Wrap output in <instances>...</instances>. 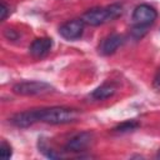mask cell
I'll list each match as a JSON object with an SVG mask.
<instances>
[{
    "mask_svg": "<svg viewBox=\"0 0 160 160\" xmlns=\"http://www.w3.org/2000/svg\"><path fill=\"white\" fill-rule=\"evenodd\" d=\"M115 91H116V88L112 84H102L91 92V98L95 100H105L112 96Z\"/></svg>",
    "mask_w": 160,
    "mask_h": 160,
    "instance_id": "cell-10",
    "label": "cell"
},
{
    "mask_svg": "<svg viewBox=\"0 0 160 160\" xmlns=\"http://www.w3.org/2000/svg\"><path fill=\"white\" fill-rule=\"evenodd\" d=\"M52 48V39L50 38H38L35 39L30 46H29V52L32 58L35 59H41L46 56Z\"/></svg>",
    "mask_w": 160,
    "mask_h": 160,
    "instance_id": "cell-7",
    "label": "cell"
},
{
    "mask_svg": "<svg viewBox=\"0 0 160 160\" xmlns=\"http://www.w3.org/2000/svg\"><path fill=\"white\" fill-rule=\"evenodd\" d=\"M139 128V122L135 121V120H128V121H124L121 124H119L116 128H114V131L115 132H129V131H132L135 129Z\"/></svg>",
    "mask_w": 160,
    "mask_h": 160,
    "instance_id": "cell-11",
    "label": "cell"
},
{
    "mask_svg": "<svg viewBox=\"0 0 160 160\" xmlns=\"http://www.w3.org/2000/svg\"><path fill=\"white\" fill-rule=\"evenodd\" d=\"M158 18V12L156 10L148 5V4H140L138 5L134 11H132V16H131V20H132V29H131V34L134 38L139 39L141 38L145 32H146V29L149 25H151Z\"/></svg>",
    "mask_w": 160,
    "mask_h": 160,
    "instance_id": "cell-2",
    "label": "cell"
},
{
    "mask_svg": "<svg viewBox=\"0 0 160 160\" xmlns=\"http://www.w3.org/2000/svg\"><path fill=\"white\" fill-rule=\"evenodd\" d=\"M35 122H38L36 110H26L22 112H18L11 118V124L18 128H28Z\"/></svg>",
    "mask_w": 160,
    "mask_h": 160,
    "instance_id": "cell-9",
    "label": "cell"
},
{
    "mask_svg": "<svg viewBox=\"0 0 160 160\" xmlns=\"http://www.w3.org/2000/svg\"><path fill=\"white\" fill-rule=\"evenodd\" d=\"M5 36L8 39H10V40H15L18 38V34H15V31L12 29H6L5 30Z\"/></svg>",
    "mask_w": 160,
    "mask_h": 160,
    "instance_id": "cell-14",
    "label": "cell"
},
{
    "mask_svg": "<svg viewBox=\"0 0 160 160\" xmlns=\"http://www.w3.org/2000/svg\"><path fill=\"white\" fill-rule=\"evenodd\" d=\"M38 121L51 124V125H60V124H69L78 119L79 112L75 109L62 108V106H54L48 109H38Z\"/></svg>",
    "mask_w": 160,
    "mask_h": 160,
    "instance_id": "cell-1",
    "label": "cell"
},
{
    "mask_svg": "<svg viewBox=\"0 0 160 160\" xmlns=\"http://www.w3.org/2000/svg\"><path fill=\"white\" fill-rule=\"evenodd\" d=\"M91 141H92V134L90 131H82L69 139V141L65 145V150L74 151V152L84 151L85 149L89 148Z\"/></svg>",
    "mask_w": 160,
    "mask_h": 160,
    "instance_id": "cell-6",
    "label": "cell"
},
{
    "mask_svg": "<svg viewBox=\"0 0 160 160\" xmlns=\"http://www.w3.org/2000/svg\"><path fill=\"white\" fill-rule=\"evenodd\" d=\"M122 42H124L122 35H120V34H110L109 36H106L101 41V44L99 46V51L102 55H111L118 50V48Z\"/></svg>",
    "mask_w": 160,
    "mask_h": 160,
    "instance_id": "cell-8",
    "label": "cell"
},
{
    "mask_svg": "<svg viewBox=\"0 0 160 160\" xmlns=\"http://www.w3.org/2000/svg\"><path fill=\"white\" fill-rule=\"evenodd\" d=\"M122 14V6L119 4H111L105 8H94L84 12L82 21L91 26H99L108 21L115 20L116 18L121 16Z\"/></svg>",
    "mask_w": 160,
    "mask_h": 160,
    "instance_id": "cell-3",
    "label": "cell"
},
{
    "mask_svg": "<svg viewBox=\"0 0 160 160\" xmlns=\"http://www.w3.org/2000/svg\"><path fill=\"white\" fill-rule=\"evenodd\" d=\"M8 14H9V8H8V5L5 2H2L1 4V20H5Z\"/></svg>",
    "mask_w": 160,
    "mask_h": 160,
    "instance_id": "cell-15",
    "label": "cell"
},
{
    "mask_svg": "<svg viewBox=\"0 0 160 160\" xmlns=\"http://www.w3.org/2000/svg\"><path fill=\"white\" fill-rule=\"evenodd\" d=\"M152 86L156 91H160V68L156 70V74H155L154 80H152Z\"/></svg>",
    "mask_w": 160,
    "mask_h": 160,
    "instance_id": "cell-13",
    "label": "cell"
},
{
    "mask_svg": "<svg viewBox=\"0 0 160 160\" xmlns=\"http://www.w3.org/2000/svg\"><path fill=\"white\" fill-rule=\"evenodd\" d=\"M84 26L85 22L82 21V19H74L64 22L59 28V34L66 40H76L82 35Z\"/></svg>",
    "mask_w": 160,
    "mask_h": 160,
    "instance_id": "cell-5",
    "label": "cell"
},
{
    "mask_svg": "<svg viewBox=\"0 0 160 160\" xmlns=\"http://www.w3.org/2000/svg\"><path fill=\"white\" fill-rule=\"evenodd\" d=\"M54 90V88L45 81H21L14 85L12 91L21 96H34V95H45Z\"/></svg>",
    "mask_w": 160,
    "mask_h": 160,
    "instance_id": "cell-4",
    "label": "cell"
},
{
    "mask_svg": "<svg viewBox=\"0 0 160 160\" xmlns=\"http://www.w3.org/2000/svg\"><path fill=\"white\" fill-rule=\"evenodd\" d=\"M0 154L2 159H10L12 155V149L10 146V144H8L5 140H2L1 146H0Z\"/></svg>",
    "mask_w": 160,
    "mask_h": 160,
    "instance_id": "cell-12",
    "label": "cell"
}]
</instances>
